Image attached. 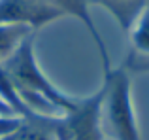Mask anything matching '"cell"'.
<instances>
[{
	"instance_id": "1",
	"label": "cell",
	"mask_w": 149,
	"mask_h": 140,
	"mask_svg": "<svg viewBox=\"0 0 149 140\" xmlns=\"http://www.w3.org/2000/svg\"><path fill=\"white\" fill-rule=\"evenodd\" d=\"M34 42L36 34L26 38L0 68L6 74L23 106L34 114L62 116L76 104L77 97L62 91L47 78L36 59Z\"/></svg>"
},
{
	"instance_id": "2",
	"label": "cell",
	"mask_w": 149,
	"mask_h": 140,
	"mask_svg": "<svg viewBox=\"0 0 149 140\" xmlns=\"http://www.w3.org/2000/svg\"><path fill=\"white\" fill-rule=\"evenodd\" d=\"M102 127L113 140H142L132 97V74L125 64L102 72Z\"/></svg>"
},
{
	"instance_id": "3",
	"label": "cell",
	"mask_w": 149,
	"mask_h": 140,
	"mask_svg": "<svg viewBox=\"0 0 149 140\" xmlns=\"http://www.w3.org/2000/svg\"><path fill=\"white\" fill-rule=\"evenodd\" d=\"M100 108L102 87L87 97H77L76 104L61 116L58 140H106Z\"/></svg>"
},
{
	"instance_id": "4",
	"label": "cell",
	"mask_w": 149,
	"mask_h": 140,
	"mask_svg": "<svg viewBox=\"0 0 149 140\" xmlns=\"http://www.w3.org/2000/svg\"><path fill=\"white\" fill-rule=\"evenodd\" d=\"M47 4H51L53 8H57L64 17H76L79 23H83V27L89 30L91 38L95 40V46L98 49V55L102 61V72L108 68H111V61H109V53L108 48H106L104 40H102L98 29H96L95 21H93V15H91V0H45Z\"/></svg>"
},
{
	"instance_id": "5",
	"label": "cell",
	"mask_w": 149,
	"mask_h": 140,
	"mask_svg": "<svg viewBox=\"0 0 149 140\" xmlns=\"http://www.w3.org/2000/svg\"><path fill=\"white\" fill-rule=\"evenodd\" d=\"M61 138V116L32 114L23 118L13 133L0 136V140H58Z\"/></svg>"
},
{
	"instance_id": "6",
	"label": "cell",
	"mask_w": 149,
	"mask_h": 140,
	"mask_svg": "<svg viewBox=\"0 0 149 140\" xmlns=\"http://www.w3.org/2000/svg\"><path fill=\"white\" fill-rule=\"evenodd\" d=\"M147 4L149 0H91V6H98L111 15L123 34H128Z\"/></svg>"
},
{
	"instance_id": "7",
	"label": "cell",
	"mask_w": 149,
	"mask_h": 140,
	"mask_svg": "<svg viewBox=\"0 0 149 140\" xmlns=\"http://www.w3.org/2000/svg\"><path fill=\"white\" fill-rule=\"evenodd\" d=\"M38 30L29 25H0V66L19 49V46Z\"/></svg>"
},
{
	"instance_id": "8",
	"label": "cell",
	"mask_w": 149,
	"mask_h": 140,
	"mask_svg": "<svg viewBox=\"0 0 149 140\" xmlns=\"http://www.w3.org/2000/svg\"><path fill=\"white\" fill-rule=\"evenodd\" d=\"M128 42H130V57L136 59H149V4L140 13L132 29L128 30Z\"/></svg>"
},
{
	"instance_id": "9",
	"label": "cell",
	"mask_w": 149,
	"mask_h": 140,
	"mask_svg": "<svg viewBox=\"0 0 149 140\" xmlns=\"http://www.w3.org/2000/svg\"><path fill=\"white\" fill-rule=\"evenodd\" d=\"M23 118L19 116H4L0 114V136H6V134L13 133L19 125H21Z\"/></svg>"
},
{
	"instance_id": "10",
	"label": "cell",
	"mask_w": 149,
	"mask_h": 140,
	"mask_svg": "<svg viewBox=\"0 0 149 140\" xmlns=\"http://www.w3.org/2000/svg\"><path fill=\"white\" fill-rule=\"evenodd\" d=\"M125 66L130 70V74H140V72H149V59H136L128 55L125 59Z\"/></svg>"
}]
</instances>
